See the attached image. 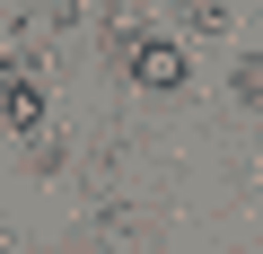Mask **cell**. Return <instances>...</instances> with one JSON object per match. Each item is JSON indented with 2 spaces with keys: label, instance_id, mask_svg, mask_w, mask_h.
<instances>
[{
  "label": "cell",
  "instance_id": "obj_3",
  "mask_svg": "<svg viewBox=\"0 0 263 254\" xmlns=\"http://www.w3.org/2000/svg\"><path fill=\"white\" fill-rule=\"evenodd\" d=\"M237 96H246V105H263V53H246V62H237Z\"/></svg>",
  "mask_w": 263,
  "mask_h": 254
},
{
  "label": "cell",
  "instance_id": "obj_1",
  "mask_svg": "<svg viewBox=\"0 0 263 254\" xmlns=\"http://www.w3.org/2000/svg\"><path fill=\"white\" fill-rule=\"evenodd\" d=\"M123 70H132V88H158V96L184 88V53H176L167 35H132V44H123Z\"/></svg>",
  "mask_w": 263,
  "mask_h": 254
},
{
  "label": "cell",
  "instance_id": "obj_4",
  "mask_svg": "<svg viewBox=\"0 0 263 254\" xmlns=\"http://www.w3.org/2000/svg\"><path fill=\"white\" fill-rule=\"evenodd\" d=\"M184 18H193V27H211V35H219V27H228V0H184Z\"/></svg>",
  "mask_w": 263,
  "mask_h": 254
},
{
  "label": "cell",
  "instance_id": "obj_2",
  "mask_svg": "<svg viewBox=\"0 0 263 254\" xmlns=\"http://www.w3.org/2000/svg\"><path fill=\"white\" fill-rule=\"evenodd\" d=\"M0 123H9V132H35V123H44V88L9 70V79H0Z\"/></svg>",
  "mask_w": 263,
  "mask_h": 254
}]
</instances>
